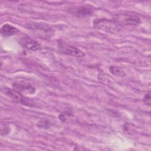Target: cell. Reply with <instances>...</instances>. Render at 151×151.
<instances>
[{
    "instance_id": "6da1fadb",
    "label": "cell",
    "mask_w": 151,
    "mask_h": 151,
    "mask_svg": "<svg viewBox=\"0 0 151 151\" xmlns=\"http://www.w3.org/2000/svg\"><path fill=\"white\" fill-rule=\"evenodd\" d=\"M114 20L120 27L126 25H137L141 22L139 16L133 12L123 11L113 16Z\"/></svg>"
},
{
    "instance_id": "7a4b0ae2",
    "label": "cell",
    "mask_w": 151,
    "mask_h": 151,
    "mask_svg": "<svg viewBox=\"0 0 151 151\" xmlns=\"http://www.w3.org/2000/svg\"><path fill=\"white\" fill-rule=\"evenodd\" d=\"M93 26L96 29L111 34L118 33L120 30V27L114 21L106 18L94 19Z\"/></svg>"
},
{
    "instance_id": "3957f363",
    "label": "cell",
    "mask_w": 151,
    "mask_h": 151,
    "mask_svg": "<svg viewBox=\"0 0 151 151\" xmlns=\"http://www.w3.org/2000/svg\"><path fill=\"white\" fill-rule=\"evenodd\" d=\"M1 91L3 94H4L6 97H8L11 100L21 103L22 104H24L28 106H31L32 103L28 100L27 98L24 97L22 93L17 91L15 89H11L7 87L2 88Z\"/></svg>"
},
{
    "instance_id": "277c9868",
    "label": "cell",
    "mask_w": 151,
    "mask_h": 151,
    "mask_svg": "<svg viewBox=\"0 0 151 151\" xmlns=\"http://www.w3.org/2000/svg\"><path fill=\"white\" fill-rule=\"evenodd\" d=\"M58 50L63 54L77 57H82L85 55L84 53L78 48L63 42L61 40L59 41L58 42Z\"/></svg>"
},
{
    "instance_id": "5b68a950",
    "label": "cell",
    "mask_w": 151,
    "mask_h": 151,
    "mask_svg": "<svg viewBox=\"0 0 151 151\" xmlns=\"http://www.w3.org/2000/svg\"><path fill=\"white\" fill-rule=\"evenodd\" d=\"M67 11L76 17L84 18L92 15L93 9L90 6L81 5L70 7L68 8Z\"/></svg>"
},
{
    "instance_id": "8992f818",
    "label": "cell",
    "mask_w": 151,
    "mask_h": 151,
    "mask_svg": "<svg viewBox=\"0 0 151 151\" xmlns=\"http://www.w3.org/2000/svg\"><path fill=\"white\" fill-rule=\"evenodd\" d=\"M14 89L24 94H32L35 93L36 88L31 84L25 81H17L12 83Z\"/></svg>"
},
{
    "instance_id": "52a82bcc",
    "label": "cell",
    "mask_w": 151,
    "mask_h": 151,
    "mask_svg": "<svg viewBox=\"0 0 151 151\" xmlns=\"http://www.w3.org/2000/svg\"><path fill=\"white\" fill-rule=\"evenodd\" d=\"M19 43L22 47L32 51H36L41 48V45L38 42L29 37L21 38L19 40Z\"/></svg>"
},
{
    "instance_id": "ba28073f",
    "label": "cell",
    "mask_w": 151,
    "mask_h": 151,
    "mask_svg": "<svg viewBox=\"0 0 151 151\" xmlns=\"http://www.w3.org/2000/svg\"><path fill=\"white\" fill-rule=\"evenodd\" d=\"M25 27L36 31H42L44 33H51L52 32V28L44 23H29L25 25Z\"/></svg>"
},
{
    "instance_id": "9c48e42d",
    "label": "cell",
    "mask_w": 151,
    "mask_h": 151,
    "mask_svg": "<svg viewBox=\"0 0 151 151\" xmlns=\"http://www.w3.org/2000/svg\"><path fill=\"white\" fill-rule=\"evenodd\" d=\"M18 32V29L10 25V24H5L4 25L1 29V35L4 37H8L16 34Z\"/></svg>"
},
{
    "instance_id": "30bf717a",
    "label": "cell",
    "mask_w": 151,
    "mask_h": 151,
    "mask_svg": "<svg viewBox=\"0 0 151 151\" xmlns=\"http://www.w3.org/2000/svg\"><path fill=\"white\" fill-rule=\"evenodd\" d=\"M74 116L73 111L71 109H67V110H64L63 112L61 113L58 116L59 119L63 122H67L70 120Z\"/></svg>"
},
{
    "instance_id": "8fae6325",
    "label": "cell",
    "mask_w": 151,
    "mask_h": 151,
    "mask_svg": "<svg viewBox=\"0 0 151 151\" xmlns=\"http://www.w3.org/2000/svg\"><path fill=\"white\" fill-rule=\"evenodd\" d=\"M109 71L111 74L116 77H124L126 74L119 67L115 65H111L109 67Z\"/></svg>"
},
{
    "instance_id": "7c38bea8",
    "label": "cell",
    "mask_w": 151,
    "mask_h": 151,
    "mask_svg": "<svg viewBox=\"0 0 151 151\" xmlns=\"http://www.w3.org/2000/svg\"><path fill=\"white\" fill-rule=\"evenodd\" d=\"M37 126L38 127H39L40 129H48L51 127V123L48 119H47L46 118H43V119H40L37 122Z\"/></svg>"
},
{
    "instance_id": "4fadbf2b",
    "label": "cell",
    "mask_w": 151,
    "mask_h": 151,
    "mask_svg": "<svg viewBox=\"0 0 151 151\" xmlns=\"http://www.w3.org/2000/svg\"><path fill=\"white\" fill-rule=\"evenodd\" d=\"M143 100L145 104L150 106V91L145 94V95L143 97Z\"/></svg>"
},
{
    "instance_id": "5bb4252c",
    "label": "cell",
    "mask_w": 151,
    "mask_h": 151,
    "mask_svg": "<svg viewBox=\"0 0 151 151\" xmlns=\"http://www.w3.org/2000/svg\"><path fill=\"white\" fill-rule=\"evenodd\" d=\"M4 124L5 128L4 129H1V135H5V134H8L9 132V129L8 126L5 124Z\"/></svg>"
}]
</instances>
